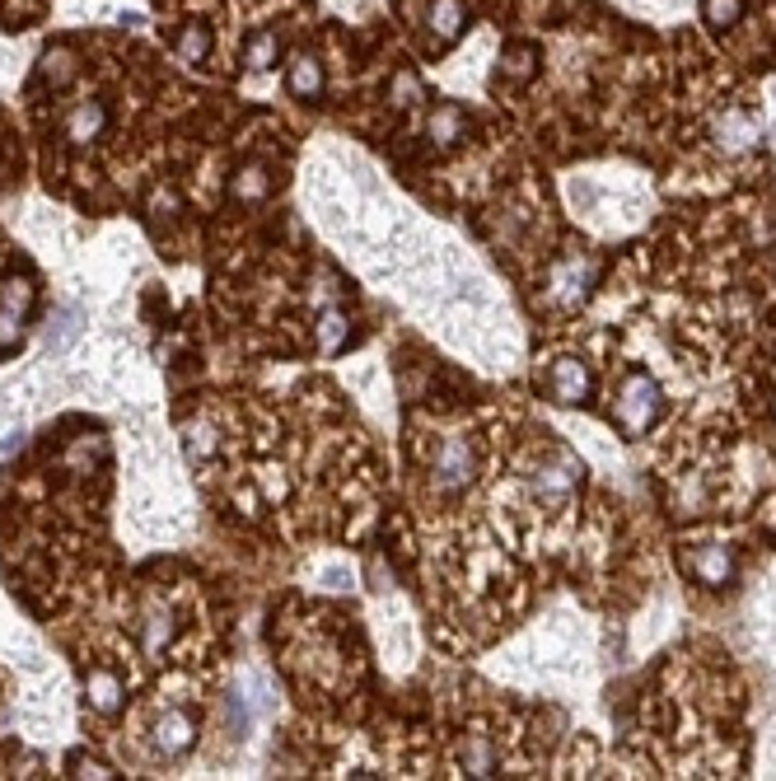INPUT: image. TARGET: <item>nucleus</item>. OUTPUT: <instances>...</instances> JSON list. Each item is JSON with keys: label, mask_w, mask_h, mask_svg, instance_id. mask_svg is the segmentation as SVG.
<instances>
[{"label": "nucleus", "mask_w": 776, "mask_h": 781, "mask_svg": "<svg viewBox=\"0 0 776 781\" xmlns=\"http://www.w3.org/2000/svg\"><path fill=\"white\" fill-rule=\"evenodd\" d=\"M660 412H664L660 384H655L646 370H632V375L622 379L618 403H613V421H618V431L627 435V440H636V435H646L650 426L660 421Z\"/></svg>", "instance_id": "f257e3e1"}, {"label": "nucleus", "mask_w": 776, "mask_h": 781, "mask_svg": "<svg viewBox=\"0 0 776 781\" xmlns=\"http://www.w3.org/2000/svg\"><path fill=\"white\" fill-rule=\"evenodd\" d=\"M580 478H585V468H580V459H575L571 449H552V454L533 468L529 487L543 506H566V501L580 492Z\"/></svg>", "instance_id": "f03ea898"}, {"label": "nucleus", "mask_w": 776, "mask_h": 781, "mask_svg": "<svg viewBox=\"0 0 776 781\" xmlns=\"http://www.w3.org/2000/svg\"><path fill=\"white\" fill-rule=\"evenodd\" d=\"M431 478L440 492H468L477 478V449L468 435H445L431 454Z\"/></svg>", "instance_id": "7ed1b4c3"}, {"label": "nucleus", "mask_w": 776, "mask_h": 781, "mask_svg": "<svg viewBox=\"0 0 776 781\" xmlns=\"http://www.w3.org/2000/svg\"><path fill=\"white\" fill-rule=\"evenodd\" d=\"M594 276H599V262L590 258V253H566V258H557V267H552V276H547V290H552V300L557 304H580L585 295H590Z\"/></svg>", "instance_id": "20e7f679"}, {"label": "nucleus", "mask_w": 776, "mask_h": 781, "mask_svg": "<svg viewBox=\"0 0 776 781\" xmlns=\"http://www.w3.org/2000/svg\"><path fill=\"white\" fill-rule=\"evenodd\" d=\"M594 393V370L580 356H561V361H552V370H547V398L561 407H580L590 403Z\"/></svg>", "instance_id": "39448f33"}, {"label": "nucleus", "mask_w": 776, "mask_h": 781, "mask_svg": "<svg viewBox=\"0 0 776 781\" xmlns=\"http://www.w3.org/2000/svg\"><path fill=\"white\" fill-rule=\"evenodd\" d=\"M29 309H33V281L10 276V281L0 286V351L15 347L19 337H24V319H29Z\"/></svg>", "instance_id": "423d86ee"}, {"label": "nucleus", "mask_w": 776, "mask_h": 781, "mask_svg": "<svg viewBox=\"0 0 776 781\" xmlns=\"http://www.w3.org/2000/svg\"><path fill=\"white\" fill-rule=\"evenodd\" d=\"M683 571L706 590H720L734 580V552L725 543H702V548L683 552Z\"/></svg>", "instance_id": "0eeeda50"}, {"label": "nucleus", "mask_w": 776, "mask_h": 781, "mask_svg": "<svg viewBox=\"0 0 776 781\" xmlns=\"http://www.w3.org/2000/svg\"><path fill=\"white\" fill-rule=\"evenodd\" d=\"M711 136H716V145L725 155H748V150L758 145L762 127H758V117L744 113V108H725V113L711 122Z\"/></svg>", "instance_id": "6e6552de"}, {"label": "nucleus", "mask_w": 776, "mask_h": 781, "mask_svg": "<svg viewBox=\"0 0 776 781\" xmlns=\"http://www.w3.org/2000/svg\"><path fill=\"white\" fill-rule=\"evenodd\" d=\"M192 744H197V721H192V711H164L155 721V749L164 753V758H183Z\"/></svg>", "instance_id": "1a4fd4ad"}, {"label": "nucleus", "mask_w": 776, "mask_h": 781, "mask_svg": "<svg viewBox=\"0 0 776 781\" xmlns=\"http://www.w3.org/2000/svg\"><path fill=\"white\" fill-rule=\"evenodd\" d=\"M80 333H85V309H80V304H57L52 319H47V328H43V347L52 351V356H61V351H71L75 342H80Z\"/></svg>", "instance_id": "9d476101"}, {"label": "nucleus", "mask_w": 776, "mask_h": 781, "mask_svg": "<svg viewBox=\"0 0 776 781\" xmlns=\"http://www.w3.org/2000/svg\"><path fill=\"white\" fill-rule=\"evenodd\" d=\"M103 127H108V103H103V99H85V103H75L71 113H66V141H71V145L99 141Z\"/></svg>", "instance_id": "9b49d317"}, {"label": "nucleus", "mask_w": 776, "mask_h": 781, "mask_svg": "<svg viewBox=\"0 0 776 781\" xmlns=\"http://www.w3.org/2000/svg\"><path fill=\"white\" fill-rule=\"evenodd\" d=\"M286 85L295 99L323 94V61H318L314 52H295V57H290V71H286Z\"/></svg>", "instance_id": "f8f14e48"}, {"label": "nucleus", "mask_w": 776, "mask_h": 781, "mask_svg": "<svg viewBox=\"0 0 776 781\" xmlns=\"http://www.w3.org/2000/svg\"><path fill=\"white\" fill-rule=\"evenodd\" d=\"M463 19H468L463 0H431V10H426V29H431L435 43H454V38L463 33Z\"/></svg>", "instance_id": "ddd939ff"}, {"label": "nucleus", "mask_w": 776, "mask_h": 781, "mask_svg": "<svg viewBox=\"0 0 776 781\" xmlns=\"http://www.w3.org/2000/svg\"><path fill=\"white\" fill-rule=\"evenodd\" d=\"M173 641V613L164 604H145L141 618V651L145 655H164Z\"/></svg>", "instance_id": "4468645a"}, {"label": "nucleus", "mask_w": 776, "mask_h": 781, "mask_svg": "<svg viewBox=\"0 0 776 781\" xmlns=\"http://www.w3.org/2000/svg\"><path fill=\"white\" fill-rule=\"evenodd\" d=\"M463 131H468V113H463L459 103H440L431 117H426V136L435 145H459Z\"/></svg>", "instance_id": "2eb2a0df"}, {"label": "nucleus", "mask_w": 776, "mask_h": 781, "mask_svg": "<svg viewBox=\"0 0 776 781\" xmlns=\"http://www.w3.org/2000/svg\"><path fill=\"white\" fill-rule=\"evenodd\" d=\"M85 697H89V707H94V711L113 716V711L122 707V679H117L113 669H89Z\"/></svg>", "instance_id": "dca6fc26"}, {"label": "nucleus", "mask_w": 776, "mask_h": 781, "mask_svg": "<svg viewBox=\"0 0 776 781\" xmlns=\"http://www.w3.org/2000/svg\"><path fill=\"white\" fill-rule=\"evenodd\" d=\"M459 767L463 777H496V749L487 735H468L459 749Z\"/></svg>", "instance_id": "f3484780"}, {"label": "nucleus", "mask_w": 776, "mask_h": 781, "mask_svg": "<svg viewBox=\"0 0 776 781\" xmlns=\"http://www.w3.org/2000/svg\"><path fill=\"white\" fill-rule=\"evenodd\" d=\"M346 337H351V319H346L337 304H328L323 314H318V351H342L346 347Z\"/></svg>", "instance_id": "a211bd4d"}, {"label": "nucleus", "mask_w": 776, "mask_h": 781, "mask_svg": "<svg viewBox=\"0 0 776 781\" xmlns=\"http://www.w3.org/2000/svg\"><path fill=\"white\" fill-rule=\"evenodd\" d=\"M267 188H272L267 164H244V169L230 178V192L239 197V202H262V197H267Z\"/></svg>", "instance_id": "6ab92c4d"}, {"label": "nucleus", "mask_w": 776, "mask_h": 781, "mask_svg": "<svg viewBox=\"0 0 776 781\" xmlns=\"http://www.w3.org/2000/svg\"><path fill=\"white\" fill-rule=\"evenodd\" d=\"M276 52H281V38H276L272 29L253 33V38H248V52H244L248 71H272V66H276Z\"/></svg>", "instance_id": "aec40b11"}, {"label": "nucleus", "mask_w": 776, "mask_h": 781, "mask_svg": "<svg viewBox=\"0 0 776 781\" xmlns=\"http://www.w3.org/2000/svg\"><path fill=\"white\" fill-rule=\"evenodd\" d=\"M533 66H538V47L533 43H510L501 52V75H510V80H529Z\"/></svg>", "instance_id": "412c9836"}, {"label": "nucleus", "mask_w": 776, "mask_h": 781, "mask_svg": "<svg viewBox=\"0 0 776 781\" xmlns=\"http://www.w3.org/2000/svg\"><path fill=\"white\" fill-rule=\"evenodd\" d=\"M173 47H178V61L197 66V61H206V52H211V29H206V24H187Z\"/></svg>", "instance_id": "4be33fe9"}, {"label": "nucleus", "mask_w": 776, "mask_h": 781, "mask_svg": "<svg viewBox=\"0 0 776 781\" xmlns=\"http://www.w3.org/2000/svg\"><path fill=\"white\" fill-rule=\"evenodd\" d=\"M183 449H187V459L192 463L211 459V454H216V431H211L206 421H192V426L183 431Z\"/></svg>", "instance_id": "5701e85b"}, {"label": "nucleus", "mask_w": 776, "mask_h": 781, "mask_svg": "<svg viewBox=\"0 0 776 781\" xmlns=\"http://www.w3.org/2000/svg\"><path fill=\"white\" fill-rule=\"evenodd\" d=\"M702 19L711 29H734L744 19V0H702Z\"/></svg>", "instance_id": "b1692460"}, {"label": "nucleus", "mask_w": 776, "mask_h": 781, "mask_svg": "<svg viewBox=\"0 0 776 781\" xmlns=\"http://www.w3.org/2000/svg\"><path fill=\"white\" fill-rule=\"evenodd\" d=\"M75 75V57L66 52V47H57V52H47L43 57V80H52V85H66Z\"/></svg>", "instance_id": "393cba45"}, {"label": "nucleus", "mask_w": 776, "mask_h": 781, "mask_svg": "<svg viewBox=\"0 0 776 781\" xmlns=\"http://www.w3.org/2000/svg\"><path fill=\"white\" fill-rule=\"evenodd\" d=\"M230 725H234V735H248L253 716H248V702H244V697H230Z\"/></svg>", "instance_id": "a878e982"}, {"label": "nucleus", "mask_w": 776, "mask_h": 781, "mask_svg": "<svg viewBox=\"0 0 776 781\" xmlns=\"http://www.w3.org/2000/svg\"><path fill=\"white\" fill-rule=\"evenodd\" d=\"M412 99H417V80H412V75H398V85H393V103L407 108Z\"/></svg>", "instance_id": "bb28decb"}, {"label": "nucleus", "mask_w": 776, "mask_h": 781, "mask_svg": "<svg viewBox=\"0 0 776 781\" xmlns=\"http://www.w3.org/2000/svg\"><path fill=\"white\" fill-rule=\"evenodd\" d=\"M80 777H113V772H108V767H103V763H94V758H89V763H80Z\"/></svg>", "instance_id": "cd10ccee"}, {"label": "nucleus", "mask_w": 776, "mask_h": 781, "mask_svg": "<svg viewBox=\"0 0 776 781\" xmlns=\"http://www.w3.org/2000/svg\"><path fill=\"white\" fill-rule=\"evenodd\" d=\"M328 590H346V571H328Z\"/></svg>", "instance_id": "c85d7f7f"}, {"label": "nucleus", "mask_w": 776, "mask_h": 781, "mask_svg": "<svg viewBox=\"0 0 776 781\" xmlns=\"http://www.w3.org/2000/svg\"><path fill=\"white\" fill-rule=\"evenodd\" d=\"M19 445H24V435H19V431H15V435H10V440H5V445H0V454H15V449H19Z\"/></svg>", "instance_id": "c756f323"}, {"label": "nucleus", "mask_w": 776, "mask_h": 781, "mask_svg": "<svg viewBox=\"0 0 776 781\" xmlns=\"http://www.w3.org/2000/svg\"><path fill=\"white\" fill-rule=\"evenodd\" d=\"M772 412H776V398H772Z\"/></svg>", "instance_id": "7c9ffc66"}]
</instances>
